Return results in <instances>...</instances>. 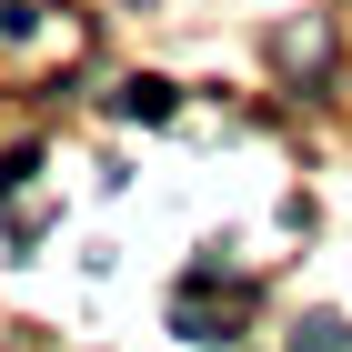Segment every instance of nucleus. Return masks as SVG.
Here are the masks:
<instances>
[{
  "instance_id": "nucleus-3",
  "label": "nucleus",
  "mask_w": 352,
  "mask_h": 352,
  "mask_svg": "<svg viewBox=\"0 0 352 352\" xmlns=\"http://www.w3.org/2000/svg\"><path fill=\"white\" fill-rule=\"evenodd\" d=\"M41 30V0H0V41H30Z\"/></svg>"
},
{
  "instance_id": "nucleus-1",
  "label": "nucleus",
  "mask_w": 352,
  "mask_h": 352,
  "mask_svg": "<svg viewBox=\"0 0 352 352\" xmlns=\"http://www.w3.org/2000/svg\"><path fill=\"white\" fill-rule=\"evenodd\" d=\"M121 121H171V81H131L121 91Z\"/></svg>"
},
{
  "instance_id": "nucleus-2",
  "label": "nucleus",
  "mask_w": 352,
  "mask_h": 352,
  "mask_svg": "<svg viewBox=\"0 0 352 352\" xmlns=\"http://www.w3.org/2000/svg\"><path fill=\"white\" fill-rule=\"evenodd\" d=\"M292 352H352V322H332V312H312V322L292 332Z\"/></svg>"
}]
</instances>
